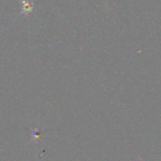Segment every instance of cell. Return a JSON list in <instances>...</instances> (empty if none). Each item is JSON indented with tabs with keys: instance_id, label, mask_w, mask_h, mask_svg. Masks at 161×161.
I'll return each mask as SVG.
<instances>
[{
	"instance_id": "obj_1",
	"label": "cell",
	"mask_w": 161,
	"mask_h": 161,
	"mask_svg": "<svg viewBox=\"0 0 161 161\" xmlns=\"http://www.w3.org/2000/svg\"><path fill=\"white\" fill-rule=\"evenodd\" d=\"M21 2L24 4V7L22 8V10H26V11H31L32 9H33V5L32 4H30V3H27V2H25V1H23V0H21Z\"/></svg>"
}]
</instances>
